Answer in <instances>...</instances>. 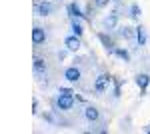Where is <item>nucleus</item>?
<instances>
[{"label":"nucleus","mask_w":150,"mask_h":134,"mask_svg":"<svg viewBox=\"0 0 150 134\" xmlns=\"http://www.w3.org/2000/svg\"><path fill=\"white\" fill-rule=\"evenodd\" d=\"M74 102H76L74 94H62V92H58L56 98H52V110L54 112H66L74 106Z\"/></svg>","instance_id":"1"},{"label":"nucleus","mask_w":150,"mask_h":134,"mask_svg":"<svg viewBox=\"0 0 150 134\" xmlns=\"http://www.w3.org/2000/svg\"><path fill=\"white\" fill-rule=\"evenodd\" d=\"M58 92H62V94H74V90L68 88V86H60V88H58Z\"/></svg>","instance_id":"22"},{"label":"nucleus","mask_w":150,"mask_h":134,"mask_svg":"<svg viewBox=\"0 0 150 134\" xmlns=\"http://www.w3.org/2000/svg\"><path fill=\"white\" fill-rule=\"evenodd\" d=\"M134 84H136V86L140 88V92L144 94L146 88H148V84H150V74H144V72L136 74V76H134Z\"/></svg>","instance_id":"12"},{"label":"nucleus","mask_w":150,"mask_h":134,"mask_svg":"<svg viewBox=\"0 0 150 134\" xmlns=\"http://www.w3.org/2000/svg\"><path fill=\"white\" fill-rule=\"evenodd\" d=\"M140 14H142V8H140L136 2H132V4L128 6V16H130L132 20H138V18H140Z\"/></svg>","instance_id":"17"},{"label":"nucleus","mask_w":150,"mask_h":134,"mask_svg":"<svg viewBox=\"0 0 150 134\" xmlns=\"http://www.w3.org/2000/svg\"><path fill=\"white\" fill-rule=\"evenodd\" d=\"M46 42V30L42 26H34L32 28V44L34 46H42Z\"/></svg>","instance_id":"7"},{"label":"nucleus","mask_w":150,"mask_h":134,"mask_svg":"<svg viewBox=\"0 0 150 134\" xmlns=\"http://www.w3.org/2000/svg\"><path fill=\"white\" fill-rule=\"evenodd\" d=\"M116 36H120V38H124V40H136V28L118 26V28H116Z\"/></svg>","instance_id":"10"},{"label":"nucleus","mask_w":150,"mask_h":134,"mask_svg":"<svg viewBox=\"0 0 150 134\" xmlns=\"http://www.w3.org/2000/svg\"><path fill=\"white\" fill-rule=\"evenodd\" d=\"M114 56L116 58H120V60H124V62H130V50L128 48H124V46H116V50H114Z\"/></svg>","instance_id":"16"},{"label":"nucleus","mask_w":150,"mask_h":134,"mask_svg":"<svg viewBox=\"0 0 150 134\" xmlns=\"http://www.w3.org/2000/svg\"><path fill=\"white\" fill-rule=\"evenodd\" d=\"M32 114H40V110H38V98L32 100Z\"/></svg>","instance_id":"23"},{"label":"nucleus","mask_w":150,"mask_h":134,"mask_svg":"<svg viewBox=\"0 0 150 134\" xmlns=\"http://www.w3.org/2000/svg\"><path fill=\"white\" fill-rule=\"evenodd\" d=\"M34 74L36 76H44L46 74V60L44 58H34Z\"/></svg>","instance_id":"14"},{"label":"nucleus","mask_w":150,"mask_h":134,"mask_svg":"<svg viewBox=\"0 0 150 134\" xmlns=\"http://www.w3.org/2000/svg\"><path fill=\"white\" fill-rule=\"evenodd\" d=\"M146 42H148L146 28H144V26H136V44L138 46H146Z\"/></svg>","instance_id":"15"},{"label":"nucleus","mask_w":150,"mask_h":134,"mask_svg":"<svg viewBox=\"0 0 150 134\" xmlns=\"http://www.w3.org/2000/svg\"><path fill=\"white\" fill-rule=\"evenodd\" d=\"M110 2H112V0H92L94 8H106V6H108Z\"/></svg>","instance_id":"20"},{"label":"nucleus","mask_w":150,"mask_h":134,"mask_svg":"<svg viewBox=\"0 0 150 134\" xmlns=\"http://www.w3.org/2000/svg\"><path fill=\"white\" fill-rule=\"evenodd\" d=\"M98 40L100 44L104 46V50L108 52V56H114V50H116V42H114V36L112 34H106V32H98Z\"/></svg>","instance_id":"3"},{"label":"nucleus","mask_w":150,"mask_h":134,"mask_svg":"<svg viewBox=\"0 0 150 134\" xmlns=\"http://www.w3.org/2000/svg\"><path fill=\"white\" fill-rule=\"evenodd\" d=\"M144 132H146V134H150V124L146 126V128H144Z\"/></svg>","instance_id":"25"},{"label":"nucleus","mask_w":150,"mask_h":134,"mask_svg":"<svg viewBox=\"0 0 150 134\" xmlns=\"http://www.w3.org/2000/svg\"><path fill=\"white\" fill-rule=\"evenodd\" d=\"M70 30H72L74 36H80V38H82V34H84V26H82L80 18H70Z\"/></svg>","instance_id":"13"},{"label":"nucleus","mask_w":150,"mask_h":134,"mask_svg":"<svg viewBox=\"0 0 150 134\" xmlns=\"http://www.w3.org/2000/svg\"><path fill=\"white\" fill-rule=\"evenodd\" d=\"M68 48H66V46H64V48H62V50H58V60H64V58H66V56H68Z\"/></svg>","instance_id":"21"},{"label":"nucleus","mask_w":150,"mask_h":134,"mask_svg":"<svg viewBox=\"0 0 150 134\" xmlns=\"http://www.w3.org/2000/svg\"><path fill=\"white\" fill-rule=\"evenodd\" d=\"M52 112H54V110H52ZM52 112H44V114H42V118H44L46 122H50V124H58V118H54V114H52Z\"/></svg>","instance_id":"19"},{"label":"nucleus","mask_w":150,"mask_h":134,"mask_svg":"<svg viewBox=\"0 0 150 134\" xmlns=\"http://www.w3.org/2000/svg\"><path fill=\"white\" fill-rule=\"evenodd\" d=\"M52 10H54V4L48 2V0H40V2H36V6H34L36 16H50Z\"/></svg>","instance_id":"5"},{"label":"nucleus","mask_w":150,"mask_h":134,"mask_svg":"<svg viewBox=\"0 0 150 134\" xmlns=\"http://www.w3.org/2000/svg\"><path fill=\"white\" fill-rule=\"evenodd\" d=\"M118 16H120V8H114L108 16H104V20H102L104 28L106 30H116L118 28Z\"/></svg>","instance_id":"4"},{"label":"nucleus","mask_w":150,"mask_h":134,"mask_svg":"<svg viewBox=\"0 0 150 134\" xmlns=\"http://www.w3.org/2000/svg\"><path fill=\"white\" fill-rule=\"evenodd\" d=\"M64 46L68 48L70 52H78V50L82 48V38H80V36L70 34V36H66V38H64Z\"/></svg>","instance_id":"6"},{"label":"nucleus","mask_w":150,"mask_h":134,"mask_svg":"<svg viewBox=\"0 0 150 134\" xmlns=\"http://www.w3.org/2000/svg\"><path fill=\"white\" fill-rule=\"evenodd\" d=\"M112 2H122V0H112Z\"/></svg>","instance_id":"26"},{"label":"nucleus","mask_w":150,"mask_h":134,"mask_svg":"<svg viewBox=\"0 0 150 134\" xmlns=\"http://www.w3.org/2000/svg\"><path fill=\"white\" fill-rule=\"evenodd\" d=\"M66 12H68L70 18H84V16H86L78 2H68V4H66Z\"/></svg>","instance_id":"11"},{"label":"nucleus","mask_w":150,"mask_h":134,"mask_svg":"<svg viewBox=\"0 0 150 134\" xmlns=\"http://www.w3.org/2000/svg\"><path fill=\"white\" fill-rule=\"evenodd\" d=\"M84 118L88 122H98L100 120V110L96 106H92V104H86L84 106Z\"/></svg>","instance_id":"9"},{"label":"nucleus","mask_w":150,"mask_h":134,"mask_svg":"<svg viewBox=\"0 0 150 134\" xmlns=\"http://www.w3.org/2000/svg\"><path fill=\"white\" fill-rule=\"evenodd\" d=\"M74 98H76V102H82V104H86V98H84V96H80V94H74Z\"/></svg>","instance_id":"24"},{"label":"nucleus","mask_w":150,"mask_h":134,"mask_svg":"<svg viewBox=\"0 0 150 134\" xmlns=\"http://www.w3.org/2000/svg\"><path fill=\"white\" fill-rule=\"evenodd\" d=\"M122 84H124V80L114 78V88H112V92H114V98H118V96H120V90H122Z\"/></svg>","instance_id":"18"},{"label":"nucleus","mask_w":150,"mask_h":134,"mask_svg":"<svg viewBox=\"0 0 150 134\" xmlns=\"http://www.w3.org/2000/svg\"><path fill=\"white\" fill-rule=\"evenodd\" d=\"M64 78L68 80L70 84H74V82H78V80L82 78V72H80V68L76 66V64H74V66H68L66 70H64Z\"/></svg>","instance_id":"8"},{"label":"nucleus","mask_w":150,"mask_h":134,"mask_svg":"<svg viewBox=\"0 0 150 134\" xmlns=\"http://www.w3.org/2000/svg\"><path fill=\"white\" fill-rule=\"evenodd\" d=\"M112 82H114V78H112L110 74H98L96 80H94V86H92L94 94H96V96H102L104 92L110 88V84H112Z\"/></svg>","instance_id":"2"}]
</instances>
